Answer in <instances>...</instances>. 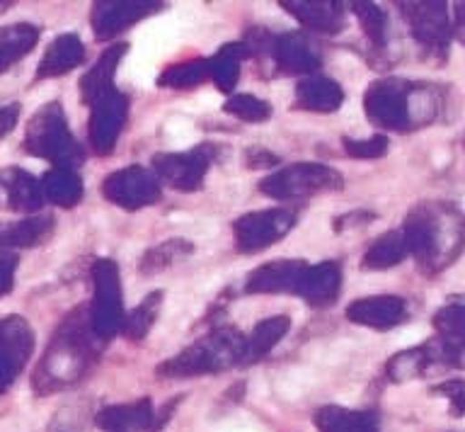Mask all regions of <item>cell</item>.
Here are the masks:
<instances>
[{"label":"cell","mask_w":465,"mask_h":432,"mask_svg":"<svg viewBox=\"0 0 465 432\" xmlns=\"http://www.w3.org/2000/svg\"><path fill=\"white\" fill-rule=\"evenodd\" d=\"M0 336H3V321H0Z\"/></svg>","instance_id":"cell-44"},{"label":"cell","mask_w":465,"mask_h":432,"mask_svg":"<svg viewBox=\"0 0 465 432\" xmlns=\"http://www.w3.org/2000/svg\"><path fill=\"white\" fill-rule=\"evenodd\" d=\"M160 304H163V292H151L141 304H138L124 323V336L129 340H143L148 336V330L155 326L160 314Z\"/></svg>","instance_id":"cell-32"},{"label":"cell","mask_w":465,"mask_h":432,"mask_svg":"<svg viewBox=\"0 0 465 432\" xmlns=\"http://www.w3.org/2000/svg\"><path fill=\"white\" fill-rule=\"evenodd\" d=\"M282 8L296 17L305 30L320 35H337L347 20V10L340 0H282Z\"/></svg>","instance_id":"cell-13"},{"label":"cell","mask_w":465,"mask_h":432,"mask_svg":"<svg viewBox=\"0 0 465 432\" xmlns=\"http://www.w3.org/2000/svg\"><path fill=\"white\" fill-rule=\"evenodd\" d=\"M93 285L94 299L90 308V323L97 336L107 343L116 333H124V294L119 265L109 257H100L93 265Z\"/></svg>","instance_id":"cell-5"},{"label":"cell","mask_w":465,"mask_h":432,"mask_svg":"<svg viewBox=\"0 0 465 432\" xmlns=\"http://www.w3.org/2000/svg\"><path fill=\"white\" fill-rule=\"evenodd\" d=\"M126 52H129V45L109 46L107 52L97 59V64L80 78V97H83V103L93 107L100 97H104L107 93L114 90L116 66L122 64Z\"/></svg>","instance_id":"cell-19"},{"label":"cell","mask_w":465,"mask_h":432,"mask_svg":"<svg viewBox=\"0 0 465 432\" xmlns=\"http://www.w3.org/2000/svg\"><path fill=\"white\" fill-rule=\"evenodd\" d=\"M83 61H85V45H83V39L78 35H73V32L58 35L49 45L46 54H44V59L39 61L36 81H46V78H56V75L68 74L73 68H78Z\"/></svg>","instance_id":"cell-18"},{"label":"cell","mask_w":465,"mask_h":432,"mask_svg":"<svg viewBox=\"0 0 465 432\" xmlns=\"http://www.w3.org/2000/svg\"><path fill=\"white\" fill-rule=\"evenodd\" d=\"M163 8V3L155 0H100L93 5V32L100 42L114 39L116 35H122L136 23H141L143 17L153 15Z\"/></svg>","instance_id":"cell-11"},{"label":"cell","mask_w":465,"mask_h":432,"mask_svg":"<svg viewBox=\"0 0 465 432\" xmlns=\"http://www.w3.org/2000/svg\"><path fill=\"white\" fill-rule=\"evenodd\" d=\"M427 357H424V350L421 347H414V350L400 352L395 357L391 359V365H388V374H391V379L402 381L414 377L417 372H421V367H424Z\"/></svg>","instance_id":"cell-35"},{"label":"cell","mask_w":465,"mask_h":432,"mask_svg":"<svg viewBox=\"0 0 465 432\" xmlns=\"http://www.w3.org/2000/svg\"><path fill=\"white\" fill-rule=\"evenodd\" d=\"M211 81V66L209 59H189L174 66H167L158 78L160 88L173 90H189Z\"/></svg>","instance_id":"cell-29"},{"label":"cell","mask_w":465,"mask_h":432,"mask_svg":"<svg viewBox=\"0 0 465 432\" xmlns=\"http://www.w3.org/2000/svg\"><path fill=\"white\" fill-rule=\"evenodd\" d=\"M405 238L395 231L391 234H383L381 238L371 243V248L363 253L361 267L363 270H385V267H392L398 265L402 257H405Z\"/></svg>","instance_id":"cell-31"},{"label":"cell","mask_w":465,"mask_h":432,"mask_svg":"<svg viewBox=\"0 0 465 432\" xmlns=\"http://www.w3.org/2000/svg\"><path fill=\"white\" fill-rule=\"evenodd\" d=\"M39 27L29 23H17L0 27V74L25 59L39 42Z\"/></svg>","instance_id":"cell-24"},{"label":"cell","mask_w":465,"mask_h":432,"mask_svg":"<svg viewBox=\"0 0 465 432\" xmlns=\"http://www.w3.org/2000/svg\"><path fill=\"white\" fill-rule=\"evenodd\" d=\"M126 117H129V97L116 88L93 105L87 134H90V146L94 154L109 156L114 151L124 125H126Z\"/></svg>","instance_id":"cell-10"},{"label":"cell","mask_w":465,"mask_h":432,"mask_svg":"<svg viewBox=\"0 0 465 432\" xmlns=\"http://www.w3.org/2000/svg\"><path fill=\"white\" fill-rule=\"evenodd\" d=\"M267 52L276 66L291 75H315L322 64L318 46L312 45L303 32H283V35L269 37Z\"/></svg>","instance_id":"cell-12"},{"label":"cell","mask_w":465,"mask_h":432,"mask_svg":"<svg viewBox=\"0 0 465 432\" xmlns=\"http://www.w3.org/2000/svg\"><path fill=\"white\" fill-rule=\"evenodd\" d=\"M245 347V336L235 328H216L209 336L199 337L184 347L180 355L158 365V377L165 379H184V377H202V374L223 372L228 367L240 365Z\"/></svg>","instance_id":"cell-2"},{"label":"cell","mask_w":465,"mask_h":432,"mask_svg":"<svg viewBox=\"0 0 465 432\" xmlns=\"http://www.w3.org/2000/svg\"><path fill=\"white\" fill-rule=\"evenodd\" d=\"M341 146L351 158L366 161V158H381L388 151V139L385 136H371V139H349V136H344Z\"/></svg>","instance_id":"cell-36"},{"label":"cell","mask_w":465,"mask_h":432,"mask_svg":"<svg viewBox=\"0 0 465 432\" xmlns=\"http://www.w3.org/2000/svg\"><path fill=\"white\" fill-rule=\"evenodd\" d=\"M51 231H54V216H29L13 226L0 228V250L32 248L46 241Z\"/></svg>","instance_id":"cell-27"},{"label":"cell","mask_w":465,"mask_h":432,"mask_svg":"<svg viewBox=\"0 0 465 432\" xmlns=\"http://www.w3.org/2000/svg\"><path fill=\"white\" fill-rule=\"evenodd\" d=\"M405 10L407 23L412 25L414 37L424 42V45H441L443 37H446V13H443V5H436V3H410V5H402Z\"/></svg>","instance_id":"cell-23"},{"label":"cell","mask_w":465,"mask_h":432,"mask_svg":"<svg viewBox=\"0 0 465 432\" xmlns=\"http://www.w3.org/2000/svg\"><path fill=\"white\" fill-rule=\"evenodd\" d=\"M25 151L54 163V168H78L85 161V151L68 129V119L61 103L44 105L29 119L25 132Z\"/></svg>","instance_id":"cell-3"},{"label":"cell","mask_w":465,"mask_h":432,"mask_svg":"<svg viewBox=\"0 0 465 432\" xmlns=\"http://www.w3.org/2000/svg\"><path fill=\"white\" fill-rule=\"evenodd\" d=\"M20 372L22 369L15 365V362L0 357V394H5L7 388H10V384L15 381V377H17Z\"/></svg>","instance_id":"cell-42"},{"label":"cell","mask_w":465,"mask_h":432,"mask_svg":"<svg viewBox=\"0 0 465 432\" xmlns=\"http://www.w3.org/2000/svg\"><path fill=\"white\" fill-rule=\"evenodd\" d=\"M0 192L5 195L7 206L15 212H36L44 205L42 180H36L22 168L0 170Z\"/></svg>","instance_id":"cell-20"},{"label":"cell","mask_w":465,"mask_h":432,"mask_svg":"<svg viewBox=\"0 0 465 432\" xmlns=\"http://www.w3.org/2000/svg\"><path fill=\"white\" fill-rule=\"evenodd\" d=\"M223 110L232 117L242 119V122H267L272 117V105L250 95V93H232L225 100Z\"/></svg>","instance_id":"cell-33"},{"label":"cell","mask_w":465,"mask_h":432,"mask_svg":"<svg viewBox=\"0 0 465 432\" xmlns=\"http://www.w3.org/2000/svg\"><path fill=\"white\" fill-rule=\"evenodd\" d=\"M436 391H441V394L449 396L450 403H453V408H456V413H463L465 410V384L463 381H450V384H443V387H439Z\"/></svg>","instance_id":"cell-39"},{"label":"cell","mask_w":465,"mask_h":432,"mask_svg":"<svg viewBox=\"0 0 465 432\" xmlns=\"http://www.w3.org/2000/svg\"><path fill=\"white\" fill-rule=\"evenodd\" d=\"M252 54L247 49L245 42H235V45H223L218 49L216 56H211V81L216 83L218 90L232 93V88L240 81V64L250 59Z\"/></svg>","instance_id":"cell-25"},{"label":"cell","mask_w":465,"mask_h":432,"mask_svg":"<svg viewBox=\"0 0 465 432\" xmlns=\"http://www.w3.org/2000/svg\"><path fill=\"white\" fill-rule=\"evenodd\" d=\"M341 270L334 260L308 265L296 289V296L305 299L311 306H330L340 296Z\"/></svg>","instance_id":"cell-17"},{"label":"cell","mask_w":465,"mask_h":432,"mask_svg":"<svg viewBox=\"0 0 465 432\" xmlns=\"http://www.w3.org/2000/svg\"><path fill=\"white\" fill-rule=\"evenodd\" d=\"M351 13L356 15L359 25H361L363 35L373 42L376 46H381L385 42V32H388V20H385V13L373 3H351Z\"/></svg>","instance_id":"cell-34"},{"label":"cell","mask_w":465,"mask_h":432,"mask_svg":"<svg viewBox=\"0 0 465 432\" xmlns=\"http://www.w3.org/2000/svg\"><path fill=\"white\" fill-rule=\"evenodd\" d=\"M274 163H279V158L274 154L264 151V148L247 151V168H272Z\"/></svg>","instance_id":"cell-40"},{"label":"cell","mask_w":465,"mask_h":432,"mask_svg":"<svg viewBox=\"0 0 465 432\" xmlns=\"http://www.w3.org/2000/svg\"><path fill=\"white\" fill-rule=\"evenodd\" d=\"M15 267H17V257L13 253L0 250V296L13 289Z\"/></svg>","instance_id":"cell-38"},{"label":"cell","mask_w":465,"mask_h":432,"mask_svg":"<svg viewBox=\"0 0 465 432\" xmlns=\"http://www.w3.org/2000/svg\"><path fill=\"white\" fill-rule=\"evenodd\" d=\"M102 340L93 330L90 311L78 308L58 326L56 336L51 337L42 362L35 372V388L39 394H51L58 388L75 384L100 357Z\"/></svg>","instance_id":"cell-1"},{"label":"cell","mask_w":465,"mask_h":432,"mask_svg":"<svg viewBox=\"0 0 465 432\" xmlns=\"http://www.w3.org/2000/svg\"><path fill=\"white\" fill-rule=\"evenodd\" d=\"M315 425L320 432H378L373 417L361 410L325 406L315 413Z\"/></svg>","instance_id":"cell-28"},{"label":"cell","mask_w":465,"mask_h":432,"mask_svg":"<svg viewBox=\"0 0 465 432\" xmlns=\"http://www.w3.org/2000/svg\"><path fill=\"white\" fill-rule=\"evenodd\" d=\"M349 321L356 326H366V328L388 330L398 326L405 318V301L400 296H366V299L351 301L344 311Z\"/></svg>","instance_id":"cell-16"},{"label":"cell","mask_w":465,"mask_h":432,"mask_svg":"<svg viewBox=\"0 0 465 432\" xmlns=\"http://www.w3.org/2000/svg\"><path fill=\"white\" fill-rule=\"evenodd\" d=\"M291 330V318L289 316H272L264 318L254 326V330L245 337V347H242V359L240 365H252L260 362L267 352H272L279 345L286 333Z\"/></svg>","instance_id":"cell-22"},{"label":"cell","mask_w":465,"mask_h":432,"mask_svg":"<svg viewBox=\"0 0 465 432\" xmlns=\"http://www.w3.org/2000/svg\"><path fill=\"white\" fill-rule=\"evenodd\" d=\"M192 250H194V246L184 241V238H167V241L145 250V256L138 263V270L143 272V275H158V272L173 267L180 257L189 256Z\"/></svg>","instance_id":"cell-30"},{"label":"cell","mask_w":465,"mask_h":432,"mask_svg":"<svg viewBox=\"0 0 465 432\" xmlns=\"http://www.w3.org/2000/svg\"><path fill=\"white\" fill-rule=\"evenodd\" d=\"M213 156H216L213 146L202 144L184 154H155L151 166L160 183H167L173 190L196 192L202 190L203 177L209 173Z\"/></svg>","instance_id":"cell-8"},{"label":"cell","mask_w":465,"mask_h":432,"mask_svg":"<svg viewBox=\"0 0 465 432\" xmlns=\"http://www.w3.org/2000/svg\"><path fill=\"white\" fill-rule=\"evenodd\" d=\"M344 187V177L322 163H293L276 170L260 183V192L279 202L303 199L320 192H337Z\"/></svg>","instance_id":"cell-4"},{"label":"cell","mask_w":465,"mask_h":432,"mask_svg":"<svg viewBox=\"0 0 465 432\" xmlns=\"http://www.w3.org/2000/svg\"><path fill=\"white\" fill-rule=\"evenodd\" d=\"M94 425L102 432H155V410L151 398L107 406L97 410Z\"/></svg>","instance_id":"cell-15"},{"label":"cell","mask_w":465,"mask_h":432,"mask_svg":"<svg viewBox=\"0 0 465 432\" xmlns=\"http://www.w3.org/2000/svg\"><path fill=\"white\" fill-rule=\"evenodd\" d=\"M102 195L112 205L136 212V209L160 202L163 190H160V180L153 170L143 168V166H126V168L114 170L104 177Z\"/></svg>","instance_id":"cell-7"},{"label":"cell","mask_w":465,"mask_h":432,"mask_svg":"<svg viewBox=\"0 0 465 432\" xmlns=\"http://www.w3.org/2000/svg\"><path fill=\"white\" fill-rule=\"evenodd\" d=\"M344 103V90L327 75H305L296 85V105L308 112H337Z\"/></svg>","instance_id":"cell-21"},{"label":"cell","mask_w":465,"mask_h":432,"mask_svg":"<svg viewBox=\"0 0 465 432\" xmlns=\"http://www.w3.org/2000/svg\"><path fill=\"white\" fill-rule=\"evenodd\" d=\"M298 214L291 206H274V209H262V212L242 214L232 224L235 234V246L240 253L254 256L282 241L283 236L291 234V228L296 226Z\"/></svg>","instance_id":"cell-6"},{"label":"cell","mask_w":465,"mask_h":432,"mask_svg":"<svg viewBox=\"0 0 465 432\" xmlns=\"http://www.w3.org/2000/svg\"><path fill=\"white\" fill-rule=\"evenodd\" d=\"M17 117H20V105L0 107V139L13 132L15 125H17Z\"/></svg>","instance_id":"cell-41"},{"label":"cell","mask_w":465,"mask_h":432,"mask_svg":"<svg viewBox=\"0 0 465 432\" xmlns=\"http://www.w3.org/2000/svg\"><path fill=\"white\" fill-rule=\"evenodd\" d=\"M363 112L378 129H405L410 125V85L395 78L371 83L363 93Z\"/></svg>","instance_id":"cell-9"},{"label":"cell","mask_w":465,"mask_h":432,"mask_svg":"<svg viewBox=\"0 0 465 432\" xmlns=\"http://www.w3.org/2000/svg\"><path fill=\"white\" fill-rule=\"evenodd\" d=\"M308 265L303 260H272L250 272L247 294H296Z\"/></svg>","instance_id":"cell-14"},{"label":"cell","mask_w":465,"mask_h":432,"mask_svg":"<svg viewBox=\"0 0 465 432\" xmlns=\"http://www.w3.org/2000/svg\"><path fill=\"white\" fill-rule=\"evenodd\" d=\"M13 3H0V13H5V8H10Z\"/></svg>","instance_id":"cell-43"},{"label":"cell","mask_w":465,"mask_h":432,"mask_svg":"<svg viewBox=\"0 0 465 432\" xmlns=\"http://www.w3.org/2000/svg\"><path fill=\"white\" fill-rule=\"evenodd\" d=\"M44 199H49L51 205L71 209L83 199V180L75 170L68 168H51L42 177Z\"/></svg>","instance_id":"cell-26"},{"label":"cell","mask_w":465,"mask_h":432,"mask_svg":"<svg viewBox=\"0 0 465 432\" xmlns=\"http://www.w3.org/2000/svg\"><path fill=\"white\" fill-rule=\"evenodd\" d=\"M83 427H85V420L80 416V410L75 413L73 408H65L61 413H56L54 423H51V427L46 432H83Z\"/></svg>","instance_id":"cell-37"}]
</instances>
